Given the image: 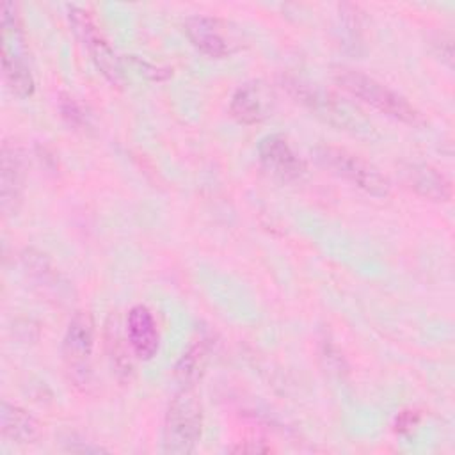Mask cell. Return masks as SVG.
Masks as SVG:
<instances>
[{"label": "cell", "instance_id": "cell-12", "mask_svg": "<svg viewBox=\"0 0 455 455\" xmlns=\"http://www.w3.org/2000/svg\"><path fill=\"white\" fill-rule=\"evenodd\" d=\"M407 185L421 197L435 203H448L451 199L450 180L428 164H411L405 167Z\"/></svg>", "mask_w": 455, "mask_h": 455}, {"label": "cell", "instance_id": "cell-13", "mask_svg": "<svg viewBox=\"0 0 455 455\" xmlns=\"http://www.w3.org/2000/svg\"><path fill=\"white\" fill-rule=\"evenodd\" d=\"M0 430L5 439H11L18 444L34 443L41 434L37 419L23 407L14 405L7 400L2 402L0 409Z\"/></svg>", "mask_w": 455, "mask_h": 455}, {"label": "cell", "instance_id": "cell-14", "mask_svg": "<svg viewBox=\"0 0 455 455\" xmlns=\"http://www.w3.org/2000/svg\"><path fill=\"white\" fill-rule=\"evenodd\" d=\"M2 71L4 80L12 94L18 98H30L34 94L36 84L28 66L7 46L2 48Z\"/></svg>", "mask_w": 455, "mask_h": 455}, {"label": "cell", "instance_id": "cell-4", "mask_svg": "<svg viewBox=\"0 0 455 455\" xmlns=\"http://www.w3.org/2000/svg\"><path fill=\"white\" fill-rule=\"evenodd\" d=\"M315 153L323 167L361 188L363 192L375 197H386L391 192L387 176L359 155L336 146H320L315 149Z\"/></svg>", "mask_w": 455, "mask_h": 455}, {"label": "cell", "instance_id": "cell-1", "mask_svg": "<svg viewBox=\"0 0 455 455\" xmlns=\"http://www.w3.org/2000/svg\"><path fill=\"white\" fill-rule=\"evenodd\" d=\"M283 84L288 94L322 123L354 135H370L373 132L371 123L363 112L332 91L295 76L284 78Z\"/></svg>", "mask_w": 455, "mask_h": 455}, {"label": "cell", "instance_id": "cell-16", "mask_svg": "<svg viewBox=\"0 0 455 455\" xmlns=\"http://www.w3.org/2000/svg\"><path fill=\"white\" fill-rule=\"evenodd\" d=\"M23 268L27 272V275H30V279L37 284V286H44V291H57V286H59V274L57 270L50 265V261L41 254V252H36L32 249L25 251L23 254Z\"/></svg>", "mask_w": 455, "mask_h": 455}, {"label": "cell", "instance_id": "cell-17", "mask_svg": "<svg viewBox=\"0 0 455 455\" xmlns=\"http://www.w3.org/2000/svg\"><path fill=\"white\" fill-rule=\"evenodd\" d=\"M59 108H60V116L64 117V121L69 126H73L75 130H84L89 126L87 114L84 112V108L80 107V103L75 98L62 94L59 100Z\"/></svg>", "mask_w": 455, "mask_h": 455}, {"label": "cell", "instance_id": "cell-3", "mask_svg": "<svg viewBox=\"0 0 455 455\" xmlns=\"http://www.w3.org/2000/svg\"><path fill=\"white\" fill-rule=\"evenodd\" d=\"M203 434V407L192 387L181 386L172 396L162 434V448L165 453L187 455L196 451Z\"/></svg>", "mask_w": 455, "mask_h": 455}, {"label": "cell", "instance_id": "cell-18", "mask_svg": "<svg viewBox=\"0 0 455 455\" xmlns=\"http://www.w3.org/2000/svg\"><path fill=\"white\" fill-rule=\"evenodd\" d=\"M419 421V416L416 411H402L395 419V430L400 434L411 432Z\"/></svg>", "mask_w": 455, "mask_h": 455}, {"label": "cell", "instance_id": "cell-9", "mask_svg": "<svg viewBox=\"0 0 455 455\" xmlns=\"http://www.w3.org/2000/svg\"><path fill=\"white\" fill-rule=\"evenodd\" d=\"M258 158L267 172L283 181H293L304 174V162L279 133L265 135L259 140Z\"/></svg>", "mask_w": 455, "mask_h": 455}, {"label": "cell", "instance_id": "cell-15", "mask_svg": "<svg viewBox=\"0 0 455 455\" xmlns=\"http://www.w3.org/2000/svg\"><path fill=\"white\" fill-rule=\"evenodd\" d=\"M208 343L204 339L196 341L178 361L176 364V377L181 382V386L192 387L197 379L203 375L206 363H208Z\"/></svg>", "mask_w": 455, "mask_h": 455}, {"label": "cell", "instance_id": "cell-5", "mask_svg": "<svg viewBox=\"0 0 455 455\" xmlns=\"http://www.w3.org/2000/svg\"><path fill=\"white\" fill-rule=\"evenodd\" d=\"M69 23L73 27V32L82 41V44L91 53V59L94 60L96 68L101 71V75L114 85H119L123 82V68L119 59L116 57L114 50L103 37L101 30L91 18V14L76 5H71L68 9Z\"/></svg>", "mask_w": 455, "mask_h": 455}, {"label": "cell", "instance_id": "cell-10", "mask_svg": "<svg viewBox=\"0 0 455 455\" xmlns=\"http://www.w3.org/2000/svg\"><path fill=\"white\" fill-rule=\"evenodd\" d=\"M25 188V162L21 153L5 142L2 146V165H0V196L2 212L5 215H16Z\"/></svg>", "mask_w": 455, "mask_h": 455}, {"label": "cell", "instance_id": "cell-7", "mask_svg": "<svg viewBox=\"0 0 455 455\" xmlns=\"http://www.w3.org/2000/svg\"><path fill=\"white\" fill-rule=\"evenodd\" d=\"M275 94L261 80H251L240 85L229 101L231 116L242 124H256L272 116Z\"/></svg>", "mask_w": 455, "mask_h": 455}, {"label": "cell", "instance_id": "cell-6", "mask_svg": "<svg viewBox=\"0 0 455 455\" xmlns=\"http://www.w3.org/2000/svg\"><path fill=\"white\" fill-rule=\"evenodd\" d=\"M185 34L194 48L212 59L231 55L238 44L226 32V23L215 16L196 14L185 20Z\"/></svg>", "mask_w": 455, "mask_h": 455}, {"label": "cell", "instance_id": "cell-8", "mask_svg": "<svg viewBox=\"0 0 455 455\" xmlns=\"http://www.w3.org/2000/svg\"><path fill=\"white\" fill-rule=\"evenodd\" d=\"M94 347V322L87 311H76L66 329L62 357L69 371L84 375Z\"/></svg>", "mask_w": 455, "mask_h": 455}, {"label": "cell", "instance_id": "cell-11", "mask_svg": "<svg viewBox=\"0 0 455 455\" xmlns=\"http://www.w3.org/2000/svg\"><path fill=\"white\" fill-rule=\"evenodd\" d=\"M126 339L132 352L142 359L149 361L156 355L160 347V336L156 322L146 306H133L126 316Z\"/></svg>", "mask_w": 455, "mask_h": 455}, {"label": "cell", "instance_id": "cell-2", "mask_svg": "<svg viewBox=\"0 0 455 455\" xmlns=\"http://www.w3.org/2000/svg\"><path fill=\"white\" fill-rule=\"evenodd\" d=\"M334 82L355 100L377 108L379 112L402 121L405 124H418L421 121L419 112L396 91L382 84L380 80L352 68L338 66L332 71Z\"/></svg>", "mask_w": 455, "mask_h": 455}]
</instances>
